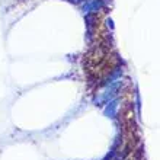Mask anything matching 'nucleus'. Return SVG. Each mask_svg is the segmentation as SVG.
I'll list each match as a JSON object with an SVG mask.
<instances>
[{
    "label": "nucleus",
    "mask_w": 160,
    "mask_h": 160,
    "mask_svg": "<svg viewBox=\"0 0 160 160\" xmlns=\"http://www.w3.org/2000/svg\"><path fill=\"white\" fill-rule=\"evenodd\" d=\"M105 112L108 117H115V112H117V102H111L109 105L106 106Z\"/></svg>",
    "instance_id": "nucleus-1"
}]
</instances>
